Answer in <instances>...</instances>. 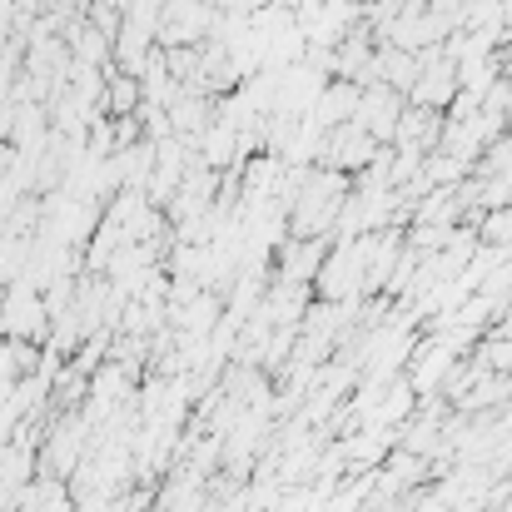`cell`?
Returning <instances> with one entry per match:
<instances>
[{
  "label": "cell",
  "instance_id": "obj_1",
  "mask_svg": "<svg viewBox=\"0 0 512 512\" xmlns=\"http://www.w3.org/2000/svg\"><path fill=\"white\" fill-rule=\"evenodd\" d=\"M0 329L15 343L45 339L50 314H45V299L35 294V284H10V289H5V299H0Z\"/></svg>",
  "mask_w": 512,
  "mask_h": 512
},
{
  "label": "cell",
  "instance_id": "obj_3",
  "mask_svg": "<svg viewBox=\"0 0 512 512\" xmlns=\"http://www.w3.org/2000/svg\"><path fill=\"white\" fill-rule=\"evenodd\" d=\"M498 334H503V339H512V314H503V324H498Z\"/></svg>",
  "mask_w": 512,
  "mask_h": 512
},
{
  "label": "cell",
  "instance_id": "obj_2",
  "mask_svg": "<svg viewBox=\"0 0 512 512\" xmlns=\"http://www.w3.org/2000/svg\"><path fill=\"white\" fill-rule=\"evenodd\" d=\"M209 20H214V15H209L199 0H170V5H165V15H160V25H165L160 35H165L170 45H179V40H184V45H194V40L209 30Z\"/></svg>",
  "mask_w": 512,
  "mask_h": 512
}]
</instances>
